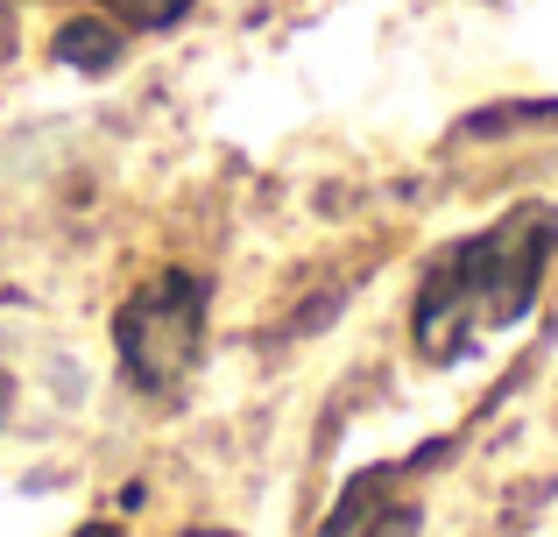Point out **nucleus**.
Returning <instances> with one entry per match:
<instances>
[{
  "label": "nucleus",
  "instance_id": "1",
  "mask_svg": "<svg viewBox=\"0 0 558 537\" xmlns=\"http://www.w3.org/2000/svg\"><path fill=\"white\" fill-rule=\"evenodd\" d=\"M551 248H558V212H545V206H517V212H502L488 234L446 248V263L424 276L417 312H410L417 346L432 361H460L481 332L517 326L537 304Z\"/></svg>",
  "mask_w": 558,
  "mask_h": 537
},
{
  "label": "nucleus",
  "instance_id": "2",
  "mask_svg": "<svg viewBox=\"0 0 558 537\" xmlns=\"http://www.w3.org/2000/svg\"><path fill=\"white\" fill-rule=\"evenodd\" d=\"M205 318H213V290L191 269H163L113 312V346H121V375L142 396H178L205 354Z\"/></svg>",
  "mask_w": 558,
  "mask_h": 537
},
{
  "label": "nucleus",
  "instance_id": "3",
  "mask_svg": "<svg viewBox=\"0 0 558 537\" xmlns=\"http://www.w3.org/2000/svg\"><path fill=\"white\" fill-rule=\"evenodd\" d=\"M57 57H64V64H85V71H107L113 57H121V36L85 14V22H71L64 36H57Z\"/></svg>",
  "mask_w": 558,
  "mask_h": 537
},
{
  "label": "nucleus",
  "instance_id": "4",
  "mask_svg": "<svg viewBox=\"0 0 558 537\" xmlns=\"http://www.w3.org/2000/svg\"><path fill=\"white\" fill-rule=\"evenodd\" d=\"M99 8H107L121 28H149V36H156V28H178L198 0H99Z\"/></svg>",
  "mask_w": 558,
  "mask_h": 537
},
{
  "label": "nucleus",
  "instance_id": "5",
  "mask_svg": "<svg viewBox=\"0 0 558 537\" xmlns=\"http://www.w3.org/2000/svg\"><path fill=\"white\" fill-rule=\"evenodd\" d=\"M71 537H121V530H113V524H78Z\"/></svg>",
  "mask_w": 558,
  "mask_h": 537
},
{
  "label": "nucleus",
  "instance_id": "6",
  "mask_svg": "<svg viewBox=\"0 0 558 537\" xmlns=\"http://www.w3.org/2000/svg\"><path fill=\"white\" fill-rule=\"evenodd\" d=\"M178 537H233V530H213V524H198V530H178Z\"/></svg>",
  "mask_w": 558,
  "mask_h": 537
},
{
  "label": "nucleus",
  "instance_id": "7",
  "mask_svg": "<svg viewBox=\"0 0 558 537\" xmlns=\"http://www.w3.org/2000/svg\"><path fill=\"white\" fill-rule=\"evenodd\" d=\"M8 396H14V389H8V375H0V425H8Z\"/></svg>",
  "mask_w": 558,
  "mask_h": 537
}]
</instances>
